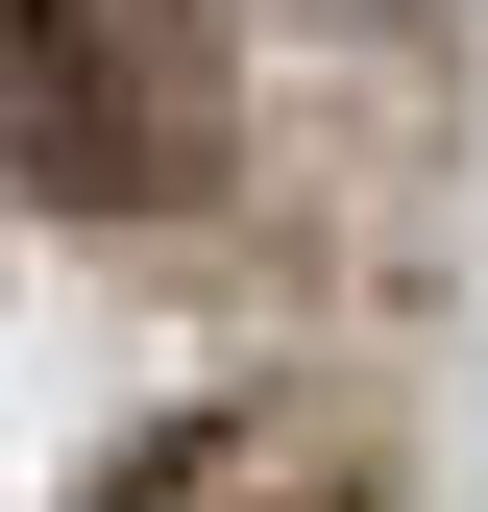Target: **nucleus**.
Segmentation results:
<instances>
[{
  "label": "nucleus",
  "instance_id": "1",
  "mask_svg": "<svg viewBox=\"0 0 488 512\" xmlns=\"http://www.w3.org/2000/svg\"><path fill=\"white\" fill-rule=\"evenodd\" d=\"M0 147H25V196H196L220 74L171 0H0Z\"/></svg>",
  "mask_w": 488,
  "mask_h": 512
},
{
  "label": "nucleus",
  "instance_id": "2",
  "mask_svg": "<svg viewBox=\"0 0 488 512\" xmlns=\"http://www.w3.org/2000/svg\"><path fill=\"white\" fill-rule=\"evenodd\" d=\"M98 512H318V488H293V439H244V415H196V439H147V464H122Z\"/></svg>",
  "mask_w": 488,
  "mask_h": 512
}]
</instances>
